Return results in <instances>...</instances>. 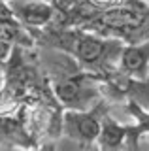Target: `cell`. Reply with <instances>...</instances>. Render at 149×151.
Masks as SVG:
<instances>
[{
    "instance_id": "6da1fadb",
    "label": "cell",
    "mask_w": 149,
    "mask_h": 151,
    "mask_svg": "<svg viewBox=\"0 0 149 151\" xmlns=\"http://www.w3.org/2000/svg\"><path fill=\"white\" fill-rule=\"evenodd\" d=\"M36 42L51 45L66 53L85 72L111 76L119 64V57L125 44L111 38H102L80 28H53L32 32Z\"/></svg>"
},
{
    "instance_id": "7a4b0ae2",
    "label": "cell",
    "mask_w": 149,
    "mask_h": 151,
    "mask_svg": "<svg viewBox=\"0 0 149 151\" xmlns=\"http://www.w3.org/2000/svg\"><path fill=\"white\" fill-rule=\"evenodd\" d=\"M85 32L119 40L125 45L149 42V4L143 0H123L117 6L100 12Z\"/></svg>"
},
{
    "instance_id": "3957f363",
    "label": "cell",
    "mask_w": 149,
    "mask_h": 151,
    "mask_svg": "<svg viewBox=\"0 0 149 151\" xmlns=\"http://www.w3.org/2000/svg\"><path fill=\"white\" fill-rule=\"evenodd\" d=\"M108 76L91 74L85 70L59 72L57 78L47 79L53 98L62 110L89 111L100 100V83Z\"/></svg>"
},
{
    "instance_id": "277c9868",
    "label": "cell",
    "mask_w": 149,
    "mask_h": 151,
    "mask_svg": "<svg viewBox=\"0 0 149 151\" xmlns=\"http://www.w3.org/2000/svg\"><path fill=\"white\" fill-rule=\"evenodd\" d=\"M106 113L100 111V106H95L89 111L64 110L62 117H60V130L72 142L91 147L98 140L100 125H102V117Z\"/></svg>"
},
{
    "instance_id": "5b68a950",
    "label": "cell",
    "mask_w": 149,
    "mask_h": 151,
    "mask_svg": "<svg viewBox=\"0 0 149 151\" xmlns=\"http://www.w3.org/2000/svg\"><path fill=\"white\" fill-rule=\"evenodd\" d=\"M0 144L23 151L40 145L29 129V123L25 117V106H21L17 111L0 113Z\"/></svg>"
},
{
    "instance_id": "8992f818",
    "label": "cell",
    "mask_w": 149,
    "mask_h": 151,
    "mask_svg": "<svg viewBox=\"0 0 149 151\" xmlns=\"http://www.w3.org/2000/svg\"><path fill=\"white\" fill-rule=\"evenodd\" d=\"M140 136L136 134L134 125H121L113 117L104 115L100 125V134L96 140V147L102 151H123V149H136Z\"/></svg>"
},
{
    "instance_id": "52a82bcc",
    "label": "cell",
    "mask_w": 149,
    "mask_h": 151,
    "mask_svg": "<svg viewBox=\"0 0 149 151\" xmlns=\"http://www.w3.org/2000/svg\"><path fill=\"white\" fill-rule=\"evenodd\" d=\"M8 6H10L13 17L30 34L47 28L55 19L53 8L45 0H10Z\"/></svg>"
},
{
    "instance_id": "ba28073f",
    "label": "cell",
    "mask_w": 149,
    "mask_h": 151,
    "mask_svg": "<svg viewBox=\"0 0 149 151\" xmlns=\"http://www.w3.org/2000/svg\"><path fill=\"white\" fill-rule=\"evenodd\" d=\"M117 68L127 78L138 79V81L149 79V42L138 45H125Z\"/></svg>"
},
{
    "instance_id": "9c48e42d",
    "label": "cell",
    "mask_w": 149,
    "mask_h": 151,
    "mask_svg": "<svg viewBox=\"0 0 149 151\" xmlns=\"http://www.w3.org/2000/svg\"><path fill=\"white\" fill-rule=\"evenodd\" d=\"M128 111H130V115L136 119V123H134V127H136V134L138 136L149 134V111L143 110L136 100H128Z\"/></svg>"
},
{
    "instance_id": "30bf717a",
    "label": "cell",
    "mask_w": 149,
    "mask_h": 151,
    "mask_svg": "<svg viewBox=\"0 0 149 151\" xmlns=\"http://www.w3.org/2000/svg\"><path fill=\"white\" fill-rule=\"evenodd\" d=\"M57 17H68L83 4V0H45Z\"/></svg>"
},
{
    "instance_id": "8fae6325",
    "label": "cell",
    "mask_w": 149,
    "mask_h": 151,
    "mask_svg": "<svg viewBox=\"0 0 149 151\" xmlns=\"http://www.w3.org/2000/svg\"><path fill=\"white\" fill-rule=\"evenodd\" d=\"M87 4H91L92 8L100 9V12H104V9H110L113 6H117V4H121L123 0H85Z\"/></svg>"
},
{
    "instance_id": "7c38bea8",
    "label": "cell",
    "mask_w": 149,
    "mask_h": 151,
    "mask_svg": "<svg viewBox=\"0 0 149 151\" xmlns=\"http://www.w3.org/2000/svg\"><path fill=\"white\" fill-rule=\"evenodd\" d=\"M27 151H55V147H53V144H44V145H38V147H32Z\"/></svg>"
},
{
    "instance_id": "4fadbf2b",
    "label": "cell",
    "mask_w": 149,
    "mask_h": 151,
    "mask_svg": "<svg viewBox=\"0 0 149 151\" xmlns=\"http://www.w3.org/2000/svg\"><path fill=\"white\" fill-rule=\"evenodd\" d=\"M4 89V74H0V93H2Z\"/></svg>"
},
{
    "instance_id": "5bb4252c",
    "label": "cell",
    "mask_w": 149,
    "mask_h": 151,
    "mask_svg": "<svg viewBox=\"0 0 149 151\" xmlns=\"http://www.w3.org/2000/svg\"><path fill=\"white\" fill-rule=\"evenodd\" d=\"M91 151H102V149H98L96 145H91Z\"/></svg>"
},
{
    "instance_id": "9a60e30c",
    "label": "cell",
    "mask_w": 149,
    "mask_h": 151,
    "mask_svg": "<svg viewBox=\"0 0 149 151\" xmlns=\"http://www.w3.org/2000/svg\"><path fill=\"white\" fill-rule=\"evenodd\" d=\"M2 102H4V91L0 93V104H2Z\"/></svg>"
},
{
    "instance_id": "2e32d148",
    "label": "cell",
    "mask_w": 149,
    "mask_h": 151,
    "mask_svg": "<svg viewBox=\"0 0 149 151\" xmlns=\"http://www.w3.org/2000/svg\"><path fill=\"white\" fill-rule=\"evenodd\" d=\"M0 2H6V4H8V2H10V0H0Z\"/></svg>"
},
{
    "instance_id": "e0dca14e",
    "label": "cell",
    "mask_w": 149,
    "mask_h": 151,
    "mask_svg": "<svg viewBox=\"0 0 149 151\" xmlns=\"http://www.w3.org/2000/svg\"><path fill=\"white\" fill-rule=\"evenodd\" d=\"M147 4H149V0H147Z\"/></svg>"
}]
</instances>
